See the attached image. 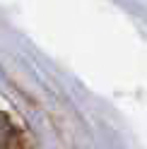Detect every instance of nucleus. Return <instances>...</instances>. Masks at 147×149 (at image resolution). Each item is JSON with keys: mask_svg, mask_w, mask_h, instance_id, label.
<instances>
[{"mask_svg": "<svg viewBox=\"0 0 147 149\" xmlns=\"http://www.w3.org/2000/svg\"><path fill=\"white\" fill-rule=\"evenodd\" d=\"M10 137H12V127L5 120V116H0V149L7 144V139H10Z\"/></svg>", "mask_w": 147, "mask_h": 149, "instance_id": "f257e3e1", "label": "nucleus"}]
</instances>
